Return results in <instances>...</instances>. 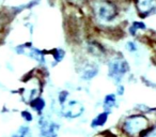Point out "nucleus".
<instances>
[{"label": "nucleus", "instance_id": "f257e3e1", "mask_svg": "<svg viewBox=\"0 0 156 137\" xmlns=\"http://www.w3.org/2000/svg\"><path fill=\"white\" fill-rule=\"evenodd\" d=\"M151 128L150 119L141 114L129 116L121 124V131L127 137H144Z\"/></svg>", "mask_w": 156, "mask_h": 137}, {"label": "nucleus", "instance_id": "f03ea898", "mask_svg": "<svg viewBox=\"0 0 156 137\" xmlns=\"http://www.w3.org/2000/svg\"><path fill=\"white\" fill-rule=\"evenodd\" d=\"M94 15L98 20L107 23L112 20L117 15V9L111 1L102 0L94 5Z\"/></svg>", "mask_w": 156, "mask_h": 137}, {"label": "nucleus", "instance_id": "7ed1b4c3", "mask_svg": "<svg viewBox=\"0 0 156 137\" xmlns=\"http://www.w3.org/2000/svg\"><path fill=\"white\" fill-rule=\"evenodd\" d=\"M83 113V106L77 101H67L61 107V115L66 119H76Z\"/></svg>", "mask_w": 156, "mask_h": 137}, {"label": "nucleus", "instance_id": "20e7f679", "mask_svg": "<svg viewBox=\"0 0 156 137\" xmlns=\"http://www.w3.org/2000/svg\"><path fill=\"white\" fill-rule=\"evenodd\" d=\"M39 126L42 137H58L59 125L52 120L41 118L39 121Z\"/></svg>", "mask_w": 156, "mask_h": 137}, {"label": "nucleus", "instance_id": "39448f33", "mask_svg": "<svg viewBox=\"0 0 156 137\" xmlns=\"http://www.w3.org/2000/svg\"><path fill=\"white\" fill-rule=\"evenodd\" d=\"M127 63L123 59H115V60L111 61L110 65H109V72L115 79L122 78V76L127 71Z\"/></svg>", "mask_w": 156, "mask_h": 137}, {"label": "nucleus", "instance_id": "423d86ee", "mask_svg": "<svg viewBox=\"0 0 156 137\" xmlns=\"http://www.w3.org/2000/svg\"><path fill=\"white\" fill-rule=\"evenodd\" d=\"M137 10L142 17L155 12L156 0H137Z\"/></svg>", "mask_w": 156, "mask_h": 137}, {"label": "nucleus", "instance_id": "0eeeda50", "mask_svg": "<svg viewBox=\"0 0 156 137\" xmlns=\"http://www.w3.org/2000/svg\"><path fill=\"white\" fill-rule=\"evenodd\" d=\"M108 116H109V113H107V111H103V113L98 114V115L91 121V128H98L104 126L105 124H106L107 120H108Z\"/></svg>", "mask_w": 156, "mask_h": 137}, {"label": "nucleus", "instance_id": "6e6552de", "mask_svg": "<svg viewBox=\"0 0 156 137\" xmlns=\"http://www.w3.org/2000/svg\"><path fill=\"white\" fill-rule=\"evenodd\" d=\"M115 103H117V100H115V94H108L104 100V105H103L104 110L107 113H110L113 107L115 106Z\"/></svg>", "mask_w": 156, "mask_h": 137}, {"label": "nucleus", "instance_id": "1a4fd4ad", "mask_svg": "<svg viewBox=\"0 0 156 137\" xmlns=\"http://www.w3.org/2000/svg\"><path fill=\"white\" fill-rule=\"evenodd\" d=\"M31 108L34 111H37V114H42L44 107H45V101L41 98H37L35 100H33L32 102L30 103Z\"/></svg>", "mask_w": 156, "mask_h": 137}, {"label": "nucleus", "instance_id": "9d476101", "mask_svg": "<svg viewBox=\"0 0 156 137\" xmlns=\"http://www.w3.org/2000/svg\"><path fill=\"white\" fill-rule=\"evenodd\" d=\"M12 137H31L30 128L27 125H22L15 133L12 134Z\"/></svg>", "mask_w": 156, "mask_h": 137}, {"label": "nucleus", "instance_id": "9b49d317", "mask_svg": "<svg viewBox=\"0 0 156 137\" xmlns=\"http://www.w3.org/2000/svg\"><path fill=\"white\" fill-rule=\"evenodd\" d=\"M20 115H22V118L26 122H31L33 120V115L29 110H23Z\"/></svg>", "mask_w": 156, "mask_h": 137}, {"label": "nucleus", "instance_id": "f8f14e48", "mask_svg": "<svg viewBox=\"0 0 156 137\" xmlns=\"http://www.w3.org/2000/svg\"><path fill=\"white\" fill-rule=\"evenodd\" d=\"M72 2H75V3H81V2H83L85 0H71Z\"/></svg>", "mask_w": 156, "mask_h": 137}, {"label": "nucleus", "instance_id": "ddd939ff", "mask_svg": "<svg viewBox=\"0 0 156 137\" xmlns=\"http://www.w3.org/2000/svg\"><path fill=\"white\" fill-rule=\"evenodd\" d=\"M3 1H5V0H0V5H1V3H2Z\"/></svg>", "mask_w": 156, "mask_h": 137}]
</instances>
